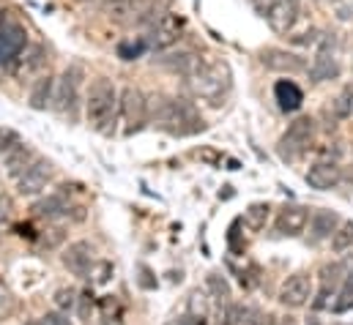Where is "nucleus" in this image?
Wrapping results in <instances>:
<instances>
[{
    "instance_id": "f257e3e1",
    "label": "nucleus",
    "mask_w": 353,
    "mask_h": 325,
    "mask_svg": "<svg viewBox=\"0 0 353 325\" xmlns=\"http://www.w3.org/2000/svg\"><path fill=\"white\" fill-rule=\"evenodd\" d=\"M148 118L154 120L157 129H162L173 137H189V134H197L205 129V120L189 101L170 98V96L148 98Z\"/></svg>"
},
{
    "instance_id": "f03ea898",
    "label": "nucleus",
    "mask_w": 353,
    "mask_h": 325,
    "mask_svg": "<svg viewBox=\"0 0 353 325\" xmlns=\"http://www.w3.org/2000/svg\"><path fill=\"white\" fill-rule=\"evenodd\" d=\"M118 101L121 93L115 90V85L110 80H96L90 85L88 98H85V118L88 126L99 134H112L115 123H118Z\"/></svg>"
},
{
    "instance_id": "7ed1b4c3",
    "label": "nucleus",
    "mask_w": 353,
    "mask_h": 325,
    "mask_svg": "<svg viewBox=\"0 0 353 325\" xmlns=\"http://www.w3.org/2000/svg\"><path fill=\"white\" fill-rule=\"evenodd\" d=\"M189 90L197 96V98H205L211 104H219V98L228 93L230 87V72L225 63H205L197 74H192L189 80Z\"/></svg>"
},
{
    "instance_id": "20e7f679",
    "label": "nucleus",
    "mask_w": 353,
    "mask_h": 325,
    "mask_svg": "<svg viewBox=\"0 0 353 325\" xmlns=\"http://www.w3.org/2000/svg\"><path fill=\"white\" fill-rule=\"evenodd\" d=\"M148 120V98L137 87H123L118 101V123H123V137L137 134Z\"/></svg>"
},
{
    "instance_id": "39448f33",
    "label": "nucleus",
    "mask_w": 353,
    "mask_h": 325,
    "mask_svg": "<svg viewBox=\"0 0 353 325\" xmlns=\"http://www.w3.org/2000/svg\"><path fill=\"white\" fill-rule=\"evenodd\" d=\"M312 137H315V120L307 118V115L296 118V120L288 126V132L282 134V140H279V156H282V159H293V156L310 151Z\"/></svg>"
},
{
    "instance_id": "423d86ee",
    "label": "nucleus",
    "mask_w": 353,
    "mask_h": 325,
    "mask_svg": "<svg viewBox=\"0 0 353 325\" xmlns=\"http://www.w3.org/2000/svg\"><path fill=\"white\" fill-rule=\"evenodd\" d=\"M80 80H83V72L77 66L66 69L58 80H55V98H52V109L66 115V112H74L77 107V98H80Z\"/></svg>"
},
{
    "instance_id": "0eeeda50",
    "label": "nucleus",
    "mask_w": 353,
    "mask_h": 325,
    "mask_svg": "<svg viewBox=\"0 0 353 325\" xmlns=\"http://www.w3.org/2000/svg\"><path fill=\"white\" fill-rule=\"evenodd\" d=\"M343 282H345V265H340V262L323 265V268H321V290H318V295L312 298V309H315V312L332 309V304H334V298H337Z\"/></svg>"
},
{
    "instance_id": "6e6552de",
    "label": "nucleus",
    "mask_w": 353,
    "mask_h": 325,
    "mask_svg": "<svg viewBox=\"0 0 353 325\" xmlns=\"http://www.w3.org/2000/svg\"><path fill=\"white\" fill-rule=\"evenodd\" d=\"M181 30H183V17L168 11V14H162L157 22H151V30H148V36H145V44H148L151 50H168V47H173L178 41Z\"/></svg>"
},
{
    "instance_id": "1a4fd4ad",
    "label": "nucleus",
    "mask_w": 353,
    "mask_h": 325,
    "mask_svg": "<svg viewBox=\"0 0 353 325\" xmlns=\"http://www.w3.org/2000/svg\"><path fill=\"white\" fill-rule=\"evenodd\" d=\"M52 172H55V164L50 162V159H36V162L30 164V167L17 178V191H19L22 197H36V194H41V191L47 189Z\"/></svg>"
},
{
    "instance_id": "9d476101",
    "label": "nucleus",
    "mask_w": 353,
    "mask_h": 325,
    "mask_svg": "<svg viewBox=\"0 0 353 325\" xmlns=\"http://www.w3.org/2000/svg\"><path fill=\"white\" fill-rule=\"evenodd\" d=\"M307 72H310V80L312 82H326L340 77V63L334 58V39L332 36L321 39V50L315 52V58L307 66Z\"/></svg>"
},
{
    "instance_id": "9b49d317",
    "label": "nucleus",
    "mask_w": 353,
    "mask_h": 325,
    "mask_svg": "<svg viewBox=\"0 0 353 325\" xmlns=\"http://www.w3.org/2000/svg\"><path fill=\"white\" fill-rule=\"evenodd\" d=\"M312 298V276L310 273H293L279 287V304L288 309H301Z\"/></svg>"
},
{
    "instance_id": "f8f14e48",
    "label": "nucleus",
    "mask_w": 353,
    "mask_h": 325,
    "mask_svg": "<svg viewBox=\"0 0 353 325\" xmlns=\"http://www.w3.org/2000/svg\"><path fill=\"white\" fill-rule=\"evenodd\" d=\"M307 224H310V208H304V205H285L276 213V222H274L276 233L288 235V238L301 235L307 230Z\"/></svg>"
},
{
    "instance_id": "ddd939ff",
    "label": "nucleus",
    "mask_w": 353,
    "mask_h": 325,
    "mask_svg": "<svg viewBox=\"0 0 353 325\" xmlns=\"http://www.w3.org/2000/svg\"><path fill=\"white\" fill-rule=\"evenodd\" d=\"M265 19H268V25H271L274 33L288 36V33L293 30L296 19H299V3H296V0H276V3L268 8Z\"/></svg>"
},
{
    "instance_id": "4468645a",
    "label": "nucleus",
    "mask_w": 353,
    "mask_h": 325,
    "mask_svg": "<svg viewBox=\"0 0 353 325\" xmlns=\"http://www.w3.org/2000/svg\"><path fill=\"white\" fill-rule=\"evenodd\" d=\"M340 224H343V222H340V216H337L334 211H326V208L315 211V213L310 216V241H312V244L332 241Z\"/></svg>"
},
{
    "instance_id": "2eb2a0df",
    "label": "nucleus",
    "mask_w": 353,
    "mask_h": 325,
    "mask_svg": "<svg viewBox=\"0 0 353 325\" xmlns=\"http://www.w3.org/2000/svg\"><path fill=\"white\" fill-rule=\"evenodd\" d=\"M39 156H36V151L28 145V143H17V145H11L6 154H3V167H6V175L8 178H19L30 164L36 162Z\"/></svg>"
},
{
    "instance_id": "dca6fc26",
    "label": "nucleus",
    "mask_w": 353,
    "mask_h": 325,
    "mask_svg": "<svg viewBox=\"0 0 353 325\" xmlns=\"http://www.w3.org/2000/svg\"><path fill=\"white\" fill-rule=\"evenodd\" d=\"M343 180V169L337 167V162H318L307 169V183L318 191H329Z\"/></svg>"
},
{
    "instance_id": "f3484780",
    "label": "nucleus",
    "mask_w": 353,
    "mask_h": 325,
    "mask_svg": "<svg viewBox=\"0 0 353 325\" xmlns=\"http://www.w3.org/2000/svg\"><path fill=\"white\" fill-rule=\"evenodd\" d=\"M63 265L72 271V273H77V276H85L90 273V268H93V246L88 241H77V244H72L66 251H63Z\"/></svg>"
},
{
    "instance_id": "a211bd4d",
    "label": "nucleus",
    "mask_w": 353,
    "mask_h": 325,
    "mask_svg": "<svg viewBox=\"0 0 353 325\" xmlns=\"http://www.w3.org/2000/svg\"><path fill=\"white\" fill-rule=\"evenodd\" d=\"M159 63L165 66V69H170V72H176L181 77H192V74H197L203 66H205V61L197 55V52H192V50H183V52H176V55H165V58H159Z\"/></svg>"
},
{
    "instance_id": "6ab92c4d",
    "label": "nucleus",
    "mask_w": 353,
    "mask_h": 325,
    "mask_svg": "<svg viewBox=\"0 0 353 325\" xmlns=\"http://www.w3.org/2000/svg\"><path fill=\"white\" fill-rule=\"evenodd\" d=\"M261 63L271 72H282V74H296V72H304V61L285 52V50H263L261 52Z\"/></svg>"
},
{
    "instance_id": "aec40b11",
    "label": "nucleus",
    "mask_w": 353,
    "mask_h": 325,
    "mask_svg": "<svg viewBox=\"0 0 353 325\" xmlns=\"http://www.w3.org/2000/svg\"><path fill=\"white\" fill-rule=\"evenodd\" d=\"M44 63H47V50H44L41 44H28V47L17 55V61H14L11 69H14L19 77H25V74H36V72H41Z\"/></svg>"
},
{
    "instance_id": "412c9836",
    "label": "nucleus",
    "mask_w": 353,
    "mask_h": 325,
    "mask_svg": "<svg viewBox=\"0 0 353 325\" xmlns=\"http://www.w3.org/2000/svg\"><path fill=\"white\" fill-rule=\"evenodd\" d=\"M274 98L282 112H296L304 104V93L293 80H279L274 85Z\"/></svg>"
},
{
    "instance_id": "4be33fe9",
    "label": "nucleus",
    "mask_w": 353,
    "mask_h": 325,
    "mask_svg": "<svg viewBox=\"0 0 353 325\" xmlns=\"http://www.w3.org/2000/svg\"><path fill=\"white\" fill-rule=\"evenodd\" d=\"M52 98H55V77L52 74H41L39 80L30 85L28 104L33 109H47V107H52Z\"/></svg>"
},
{
    "instance_id": "5701e85b",
    "label": "nucleus",
    "mask_w": 353,
    "mask_h": 325,
    "mask_svg": "<svg viewBox=\"0 0 353 325\" xmlns=\"http://www.w3.org/2000/svg\"><path fill=\"white\" fill-rule=\"evenodd\" d=\"M33 213H36V216H47V219L66 216V213H69V202H66L63 194H52V197L36 202V205H33Z\"/></svg>"
},
{
    "instance_id": "b1692460",
    "label": "nucleus",
    "mask_w": 353,
    "mask_h": 325,
    "mask_svg": "<svg viewBox=\"0 0 353 325\" xmlns=\"http://www.w3.org/2000/svg\"><path fill=\"white\" fill-rule=\"evenodd\" d=\"M268 213H271V205L268 202H252L247 211H244V224L250 230H263L265 222H268Z\"/></svg>"
},
{
    "instance_id": "393cba45",
    "label": "nucleus",
    "mask_w": 353,
    "mask_h": 325,
    "mask_svg": "<svg viewBox=\"0 0 353 325\" xmlns=\"http://www.w3.org/2000/svg\"><path fill=\"white\" fill-rule=\"evenodd\" d=\"M332 115L337 118V120H348L353 115V87H343L334 98H332Z\"/></svg>"
},
{
    "instance_id": "a878e982",
    "label": "nucleus",
    "mask_w": 353,
    "mask_h": 325,
    "mask_svg": "<svg viewBox=\"0 0 353 325\" xmlns=\"http://www.w3.org/2000/svg\"><path fill=\"white\" fill-rule=\"evenodd\" d=\"M205 287H208V295H211L216 304H228V301H230V284H228L225 276L211 273V276L205 279Z\"/></svg>"
},
{
    "instance_id": "bb28decb",
    "label": "nucleus",
    "mask_w": 353,
    "mask_h": 325,
    "mask_svg": "<svg viewBox=\"0 0 353 325\" xmlns=\"http://www.w3.org/2000/svg\"><path fill=\"white\" fill-rule=\"evenodd\" d=\"M332 249L334 254H348L353 251V222H343L332 238Z\"/></svg>"
},
{
    "instance_id": "cd10ccee",
    "label": "nucleus",
    "mask_w": 353,
    "mask_h": 325,
    "mask_svg": "<svg viewBox=\"0 0 353 325\" xmlns=\"http://www.w3.org/2000/svg\"><path fill=\"white\" fill-rule=\"evenodd\" d=\"M351 309H353V273L345 276V282H343V287H340V293H337V298L332 304V312L334 315H343V312H351Z\"/></svg>"
},
{
    "instance_id": "c85d7f7f",
    "label": "nucleus",
    "mask_w": 353,
    "mask_h": 325,
    "mask_svg": "<svg viewBox=\"0 0 353 325\" xmlns=\"http://www.w3.org/2000/svg\"><path fill=\"white\" fill-rule=\"evenodd\" d=\"M208 306H211V295L205 290H192L189 304H186V315L194 317H208Z\"/></svg>"
},
{
    "instance_id": "c756f323",
    "label": "nucleus",
    "mask_w": 353,
    "mask_h": 325,
    "mask_svg": "<svg viewBox=\"0 0 353 325\" xmlns=\"http://www.w3.org/2000/svg\"><path fill=\"white\" fill-rule=\"evenodd\" d=\"M241 317H244V309L233 301L219 304V309H216V325H241Z\"/></svg>"
},
{
    "instance_id": "7c9ffc66",
    "label": "nucleus",
    "mask_w": 353,
    "mask_h": 325,
    "mask_svg": "<svg viewBox=\"0 0 353 325\" xmlns=\"http://www.w3.org/2000/svg\"><path fill=\"white\" fill-rule=\"evenodd\" d=\"M145 50H148L145 39H129V41H121L118 44V58L121 61H137Z\"/></svg>"
},
{
    "instance_id": "2f4dec72",
    "label": "nucleus",
    "mask_w": 353,
    "mask_h": 325,
    "mask_svg": "<svg viewBox=\"0 0 353 325\" xmlns=\"http://www.w3.org/2000/svg\"><path fill=\"white\" fill-rule=\"evenodd\" d=\"M52 301H55V306H58L61 312H69V309H74V306H77L80 293H77L74 287H58V290H55V295H52Z\"/></svg>"
},
{
    "instance_id": "473e14b6",
    "label": "nucleus",
    "mask_w": 353,
    "mask_h": 325,
    "mask_svg": "<svg viewBox=\"0 0 353 325\" xmlns=\"http://www.w3.org/2000/svg\"><path fill=\"white\" fill-rule=\"evenodd\" d=\"M14 309H17L14 293L8 290V284H6V282H0V320L11 317V315H14Z\"/></svg>"
},
{
    "instance_id": "72a5a7b5",
    "label": "nucleus",
    "mask_w": 353,
    "mask_h": 325,
    "mask_svg": "<svg viewBox=\"0 0 353 325\" xmlns=\"http://www.w3.org/2000/svg\"><path fill=\"white\" fill-rule=\"evenodd\" d=\"M63 238H66V233H63L61 227H52V230H44V235H41V244L47 246V249H55V246L63 244Z\"/></svg>"
},
{
    "instance_id": "f704fd0d",
    "label": "nucleus",
    "mask_w": 353,
    "mask_h": 325,
    "mask_svg": "<svg viewBox=\"0 0 353 325\" xmlns=\"http://www.w3.org/2000/svg\"><path fill=\"white\" fill-rule=\"evenodd\" d=\"M268 317H265L261 309H244V317H241V325H265Z\"/></svg>"
},
{
    "instance_id": "c9c22d12",
    "label": "nucleus",
    "mask_w": 353,
    "mask_h": 325,
    "mask_svg": "<svg viewBox=\"0 0 353 325\" xmlns=\"http://www.w3.org/2000/svg\"><path fill=\"white\" fill-rule=\"evenodd\" d=\"M17 143H19L17 132H11V129H0V156H3L11 145H17Z\"/></svg>"
},
{
    "instance_id": "e433bc0d",
    "label": "nucleus",
    "mask_w": 353,
    "mask_h": 325,
    "mask_svg": "<svg viewBox=\"0 0 353 325\" xmlns=\"http://www.w3.org/2000/svg\"><path fill=\"white\" fill-rule=\"evenodd\" d=\"M41 323L44 325H72V320H69V315L66 312H47L44 317H41Z\"/></svg>"
},
{
    "instance_id": "4c0bfd02",
    "label": "nucleus",
    "mask_w": 353,
    "mask_h": 325,
    "mask_svg": "<svg viewBox=\"0 0 353 325\" xmlns=\"http://www.w3.org/2000/svg\"><path fill=\"white\" fill-rule=\"evenodd\" d=\"M80 315L83 317H88V312H90V306H93V293L90 290H85V293H80Z\"/></svg>"
},
{
    "instance_id": "58836bf2",
    "label": "nucleus",
    "mask_w": 353,
    "mask_h": 325,
    "mask_svg": "<svg viewBox=\"0 0 353 325\" xmlns=\"http://www.w3.org/2000/svg\"><path fill=\"white\" fill-rule=\"evenodd\" d=\"M110 273H112V265H110V262H99V271H96V282H99V284H104V282L110 279Z\"/></svg>"
},
{
    "instance_id": "ea45409f",
    "label": "nucleus",
    "mask_w": 353,
    "mask_h": 325,
    "mask_svg": "<svg viewBox=\"0 0 353 325\" xmlns=\"http://www.w3.org/2000/svg\"><path fill=\"white\" fill-rule=\"evenodd\" d=\"M274 3H276V0H252V6H255V11H258V14H268V8H271V6H274Z\"/></svg>"
},
{
    "instance_id": "a19ab883",
    "label": "nucleus",
    "mask_w": 353,
    "mask_h": 325,
    "mask_svg": "<svg viewBox=\"0 0 353 325\" xmlns=\"http://www.w3.org/2000/svg\"><path fill=\"white\" fill-rule=\"evenodd\" d=\"M181 325H205V317H194V315H186Z\"/></svg>"
},
{
    "instance_id": "79ce46f5",
    "label": "nucleus",
    "mask_w": 353,
    "mask_h": 325,
    "mask_svg": "<svg viewBox=\"0 0 353 325\" xmlns=\"http://www.w3.org/2000/svg\"><path fill=\"white\" fill-rule=\"evenodd\" d=\"M276 325H299V323H296V317H282Z\"/></svg>"
},
{
    "instance_id": "37998d69",
    "label": "nucleus",
    "mask_w": 353,
    "mask_h": 325,
    "mask_svg": "<svg viewBox=\"0 0 353 325\" xmlns=\"http://www.w3.org/2000/svg\"><path fill=\"white\" fill-rule=\"evenodd\" d=\"M307 325H321V320H318V317H310V323Z\"/></svg>"
},
{
    "instance_id": "c03bdc74",
    "label": "nucleus",
    "mask_w": 353,
    "mask_h": 325,
    "mask_svg": "<svg viewBox=\"0 0 353 325\" xmlns=\"http://www.w3.org/2000/svg\"><path fill=\"white\" fill-rule=\"evenodd\" d=\"M25 325H44V323H41V320H28Z\"/></svg>"
},
{
    "instance_id": "a18cd8bd",
    "label": "nucleus",
    "mask_w": 353,
    "mask_h": 325,
    "mask_svg": "<svg viewBox=\"0 0 353 325\" xmlns=\"http://www.w3.org/2000/svg\"><path fill=\"white\" fill-rule=\"evenodd\" d=\"M80 3H93V0H80Z\"/></svg>"
},
{
    "instance_id": "49530a36",
    "label": "nucleus",
    "mask_w": 353,
    "mask_h": 325,
    "mask_svg": "<svg viewBox=\"0 0 353 325\" xmlns=\"http://www.w3.org/2000/svg\"><path fill=\"white\" fill-rule=\"evenodd\" d=\"M351 268H353V257H351Z\"/></svg>"
},
{
    "instance_id": "de8ad7c7",
    "label": "nucleus",
    "mask_w": 353,
    "mask_h": 325,
    "mask_svg": "<svg viewBox=\"0 0 353 325\" xmlns=\"http://www.w3.org/2000/svg\"><path fill=\"white\" fill-rule=\"evenodd\" d=\"M340 325H345V323H340Z\"/></svg>"
}]
</instances>
